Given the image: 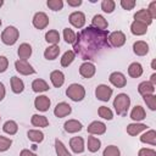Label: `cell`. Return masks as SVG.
I'll return each instance as SVG.
<instances>
[{
  "label": "cell",
  "instance_id": "obj_1",
  "mask_svg": "<svg viewBox=\"0 0 156 156\" xmlns=\"http://www.w3.org/2000/svg\"><path fill=\"white\" fill-rule=\"evenodd\" d=\"M107 37V30H100L89 26L77 34V39L73 44V51L83 60H93L104 49L108 48Z\"/></svg>",
  "mask_w": 156,
  "mask_h": 156
},
{
  "label": "cell",
  "instance_id": "obj_2",
  "mask_svg": "<svg viewBox=\"0 0 156 156\" xmlns=\"http://www.w3.org/2000/svg\"><path fill=\"white\" fill-rule=\"evenodd\" d=\"M129 106H130V98L124 93L118 94L113 100V107L118 116H126L129 110Z\"/></svg>",
  "mask_w": 156,
  "mask_h": 156
},
{
  "label": "cell",
  "instance_id": "obj_3",
  "mask_svg": "<svg viewBox=\"0 0 156 156\" xmlns=\"http://www.w3.org/2000/svg\"><path fill=\"white\" fill-rule=\"evenodd\" d=\"M18 37H20L18 29L16 27H13V26H9L1 33V41L5 45H13L17 41Z\"/></svg>",
  "mask_w": 156,
  "mask_h": 156
},
{
  "label": "cell",
  "instance_id": "obj_4",
  "mask_svg": "<svg viewBox=\"0 0 156 156\" xmlns=\"http://www.w3.org/2000/svg\"><path fill=\"white\" fill-rule=\"evenodd\" d=\"M66 95L73 101H82L85 96V89L83 85L73 83L66 89Z\"/></svg>",
  "mask_w": 156,
  "mask_h": 156
},
{
  "label": "cell",
  "instance_id": "obj_5",
  "mask_svg": "<svg viewBox=\"0 0 156 156\" xmlns=\"http://www.w3.org/2000/svg\"><path fill=\"white\" fill-rule=\"evenodd\" d=\"M107 41H108V45H111L113 48H121L126 43V34L121 30H115L108 34Z\"/></svg>",
  "mask_w": 156,
  "mask_h": 156
},
{
  "label": "cell",
  "instance_id": "obj_6",
  "mask_svg": "<svg viewBox=\"0 0 156 156\" xmlns=\"http://www.w3.org/2000/svg\"><path fill=\"white\" fill-rule=\"evenodd\" d=\"M112 93H113L112 88H110L106 84H100L95 89V96L98 100H101V101H108L110 98L112 96Z\"/></svg>",
  "mask_w": 156,
  "mask_h": 156
},
{
  "label": "cell",
  "instance_id": "obj_7",
  "mask_svg": "<svg viewBox=\"0 0 156 156\" xmlns=\"http://www.w3.org/2000/svg\"><path fill=\"white\" fill-rule=\"evenodd\" d=\"M15 68L20 74H23V76H29L35 73V69L32 67V65L24 60H17L15 62Z\"/></svg>",
  "mask_w": 156,
  "mask_h": 156
},
{
  "label": "cell",
  "instance_id": "obj_8",
  "mask_svg": "<svg viewBox=\"0 0 156 156\" xmlns=\"http://www.w3.org/2000/svg\"><path fill=\"white\" fill-rule=\"evenodd\" d=\"M69 23L74 27V28H83L85 24V15L80 11H74L69 15L68 17Z\"/></svg>",
  "mask_w": 156,
  "mask_h": 156
},
{
  "label": "cell",
  "instance_id": "obj_9",
  "mask_svg": "<svg viewBox=\"0 0 156 156\" xmlns=\"http://www.w3.org/2000/svg\"><path fill=\"white\" fill-rule=\"evenodd\" d=\"M49 24V17L45 12H37L33 17V26L37 29H44Z\"/></svg>",
  "mask_w": 156,
  "mask_h": 156
},
{
  "label": "cell",
  "instance_id": "obj_10",
  "mask_svg": "<svg viewBox=\"0 0 156 156\" xmlns=\"http://www.w3.org/2000/svg\"><path fill=\"white\" fill-rule=\"evenodd\" d=\"M95 72H96L95 65L91 63V62H89V61L83 62V63L80 65V67H79V74H80L83 78H87V79L91 78V77L95 74Z\"/></svg>",
  "mask_w": 156,
  "mask_h": 156
},
{
  "label": "cell",
  "instance_id": "obj_11",
  "mask_svg": "<svg viewBox=\"0 0 156 156\" xmlns=\"http://www.w3.org/2000/svg\"><path fill=\"white\" fill-rule=\"evenodd\" d=\"M108 80L116 88H124L127 84V79H126L124 74L121 72H112L108 77Z\"/></svg>",
  "mask_w": 156,
  "mask_h": 156
},
{
  "label": "cell",
  "instance_id": "obj_12",
  "mask_svg": "<svg viewBox=\"0 0 156 156\" xmlns=\"http://www.w3.org/2000/svg\"><path fill=\"white\" fill-rule=\"evenodd\" d=\"M106 132V124L100 121H94L88 126V133L91 135H101Z\"/></svg>",
  "mask_w": 156,
  "mask_h": 156
},
{
  "label": "cell",
  "instance_id": "obj_13",
  "mask_svg": "<svg viewBox=\"0 0 156 156\" xmlns=\"http://www.w3.org/2000/svg\"><path fill=\"white\" fill-rule=\"evenodd\" d=\"M50 105H51V101H50V99H49L46 95H39V96H37L35 100H34V106H35V108L39 110V111H41V112L48 111L49 107H50Z\"/></svg>",
  "mask_w": 156,
  "mask_h": 156
},
{
  "label": "cell",
  "instance_id": "obj_14",
  "mask_svg": "<svg viewBox=\"0 0 156 156\" xmlns=\"http://www.w3.org/2000/svg\"><path fill=\"white\" fill-rule=\"evenodd\" d=\"M71 112H72L71 105H68L67 102H63V101L60 102V104H57L56 107H55V110H54V115H55L56 117H58V118L66 117V116H68Z\"/></svg>",
  "mask_w": 156,
  "mask_h": 156
},
{
  "label": "cell",
  "instance_id": "obj_15",
  "mask_svg": "<svg viewBox=\"0 0 156 156\" xmlns=\"http://www.w3.org/2000/svg\"><path fill=\"white\" fill-rule=\"evenodd\" d=\"M134 21H139V22H141V23L149 26V24L152 23V17L150 16L147 9H141V10H139V11L134 15Z\"/></svg>",
  "mask_w": 156,
  "mask_h": 156
},
{
  "label": "cell",
  "instance_id": "obj_16",
  "mask_svg": "<svg viewBox=\"0 0 156 156\" xmlns=\"http://www.w3.org/2000/svg\"><path fill=\"white\" fill-rule=\"evenodd\" d=\"M91 27L100 30H106L108 27V22L102 15H95L91 20Z\"/></svg>",
  "mask_w": 156,
  "mask_h": 156
},
{
  "label": "cell",
  "instance_id": "obj_17",
  "mask_svg": "<svg viewBox=\"0 0 156 156\" xmlns=\"http://www.w3.org/2000/svg\"><path fill=\"white\" fill-rule=\"evenodd\" d=\"M69 146L73 152L76 154H82L84 151V140L82 136H73L69 140Z\"/></svg>",
  "mask_w": 156,
  "mask_h": 156
},
{
  "label": "cell",
  "instance_id": "obj_18",
  "mask_svg": "<svg viewBox=\"0 0 156 156\" xmlns=\"http://www.w3.org/2000/svg\"><path fill=\"white\" fill-rule=\"evenodd\" d=\"M133 51L138 56H145L149 52V44L143 40H138L133 44Z\"/></svg>",
  "mask_w": 156,
  "mask_h": 156
},
{
  "label": "cell",
  "instance_id": "obj_19",
  "mask_svg": "<svg viewBox=\"0 0 156 156\" xmlns=\"http://www.w3.org/2000/svg\"><path fill=\"white\" fill-rule=\"evenodd\" d=\"M50 80H51V83L55 88H60L65 83V74L61 71L55 69L50 73Z\"/></svg>",
  "mask_w": 156,
  "mask_h": 156
},
{
  "label": "cell",
  "instance_id": "obj_20",
  "mask_svg": "<svg viewBox=\"0 0 156 156\" xmlns=\"http://www.w3.org/2000/svg\"><path fill=\"white\" fill-rule=\"evenodd\" d=\"M17 55H18L20 60L27 61V58H29L32 55V46L27 43H22L17 49Z\"/></svg>",
  "mask_w": 156,
  "mask_h": 156
},
{
  "label": "cell",
  "instance_id": "obj_21",
  "mask_svg": "<svg viewBox=\"0 0 156 156\" xmlns=\"http://www.w3.org/2000/svg\"><path fill=\"white\" fill-rule=\"evenodd\" d=\"M63 128H65V130H66L67 133H77V132H79V130H82L83 126H82V123H80L79 121H77V119H68L67 122H65Z\"/></svg>",
  "mask_w": 156,
  "mask_h": 156
},
{
  "label": "cell",
  "instance_id": "obj_22",
  "mask_svg": "<svg viewBox=\"0 0 156 156\" xmlns=\"http://www.w3.org/2000/svg\"><path fill=\"white\" fill-rule=\"evenodd\" d=\"M130 32L134 35H144L147 32V26L139 21H133V23L130 24Z\"/></svg>",
  "mask_w": 156,
  "mask_h": 156
},
{
  "label": "cell",
  "instance_id": "obj_23",
  "mask_svg": "<svg viewBox=\"0 0 156 156\" xmlns=\"http://www.w3.org/2000/svg\"><path fill=\"white\" fill-rule=\"evenodd\" d=\"M145 116H146L145 110H144V107H141L140 105L134 106L133 110H132V112H130V118H132L134 122H136V123H138L139 121H143V119L145 118Z\"/></svg>",
  "mask_w": 156,
  "mask_h": 156
},
{
  "label": "cell",
  "instance_id": "obj_24",
  "mask_svg": "<svg viewBox=\"0 0 156 156\" xmlns=\"http://www.w3.org/2000/svg\"><path fill=\"white\" fill-rule=\"evenodd\" d=\"M146 128H147L146 124H144V123H136V122H135V123H130V124L127 126V133H128L129 135L134 136V135L141 133L143 130H145Z\"/></svg>",
  "mask_w": 156,
  "mask_h": 156
},
{
  "label": "cell",
  "instance_id": "obj_25",
  "mask_svg": "<svg viewBox=\"0 0 156 156\" xmlns=\"http://www.w3.org/2000/svg\"><path fill=\"white\" fill-rule=\"evenodd\" d=\"M138 91L140 95L145 96V95H151L155 93V85H152L150 82H141L138 85Z\"/></svg>",
  "mask_w": 156,
  "mask_h": 156
},
{
  "label": "cell",
  "instance_id": "obj_26",
  "mask_svg": "<svg viewBox=\"0 0 156 156\" xmlns=\"http://www.w3.org/2000/svg\"><path fill=\"white\" fill-rule=\"evenodd\" d=\"M30 123L34 127H39V128H45L49 126V119L45 116L41 115H33L30 118Z\"/></svg>",
  "mask_w": 156,
  "mask_h": 156
},
{
  "label": "cell",
  "instance_id": "obj_27",
  "mask_svg": "<svg viewBox=\"0 0 156 156\" xmlns=\"http://www.w3.org/2000/svg\"><path fill=\"white\" fill-rule=\"evenodd\" d=\"M58 54H60V48H58V45H50V46H48V48L45 49V51H44V57H45L46 60L52 61V60L57 58Z\"/></svg>",
  "mask_w": 156,
  "mask_h": 156
},
{
  "label": "cell",
  "instance_id": "obj_28",
  "mask_svg": "<svg viewBox=\"0 0 156 156\" xmlns=\"http://www.w3.org/2000/svg\"><path fill=\"white\" fill-rule=\"evenodd\" d=\"M32 89L34 93H43V91H46L49 90V84L44 80V79H34L33 83H32Z\"/></svg>",
  "mask_w": 156,
  "mask_h": 156
},
{
  "label": "cell",
  "instance_id": "obj_29",
  "mask_svg": "<svg viewBox=\"0 0 156 156\" xmlns=\"http://www.w3.org/2000/svg\"><path fill=\"white\" fill-rule=\"evenodd\" d=\"M128 74L132 78H139L143 74V66L139 62H133L128 67Z\"/></svg>",
  "mask_w": 156,
  "mask_h": 156
},
{
  "label": "cell",
  "instance_id": "obj_30",
  "mask_svg": "<svg viewBox=\"0 0 156 156\" xmlns=\"http://www.w3.org/2000/svg\"><path fill=\"white\" fill-rule=\"evenodd\" d=\"M11 89H12V91L15 94L22 93L24 90V83H23V80L21 78L16 77V76L11 77Z\"/></svg>",
  "mask_w": 156,
  "mask_h": 156
},
{
  "label": "cell",
  "instance_id": "obj_31",
  "mask_svg": "<svg viewBox=\"0 0 156 156\" xmlns=\"http://www.w3.org/2000/svg\"><path fill=\"white\" fill-rule=\"evenodd\" d=\"M140 141L141 143H145V144H150V145H156V132L154 129H150L147 130L146 133H144L141 136H140Z\"/></svg>",
  "mask_w": 156,
  "mask_h": 156
},
{
  "label": "cell",
  "instance_id": "obj_32",
  "mask_svg": "<svg viewBox=\"0 0 156 156\" xmlns=\"http://www.w3.org/2000/svg\"><path fill=\"white\" fill-rule=\"evenodd\" d=\"M2 130L6 133V134H9V135H15L16 133H17V130H18V126H17V123L15 122V121H6L5 123H4V126H2Z\"/></svg>",
  "mask_w": 156,
  "mask_h": 156
},
{
  "label": "cell",
  "instance_id": "obj_33",
  "mask_svg": "<svg viewBox=\"0 0 156 156\" xmlns=\"http://www.w3.org/2000/svg\"><path fill=\"white\" fill-rule=\"evenodd\" d=\"M27 136L33 143H41L44 140V133L40 132V130H38V129H30V130H28Z\"/></svg>",
  "mask_w": 156,
  "mask_h": 156
},
{
  "label": "cell",
  "instance_id": "obj_34",
  "mask_svg": "<svg viewBox=\"0 0 156 156\" xmlns=\"http://www.w3.org/2000/svg\"><path fill=\"white\" fill-rule=\"evenodd\" d=\"M45 40H46L49 44H51V45H57L58 41H60V33H58L57 30H55V29H51V30L46 32V34H45Z\"/></svg>",
  "mask_w": 156,
  "mask_h": 156
},
{
  "label": "cell",
  "instance_id": "obj_35",
  "mask_svg": "<svg viewBox=\"0 0 156 156\" xmlns=\"http://www.w3.org/2000/svg\"><path fill=\"white\" fill-rule=\"evenodd\" d=\"M74 58H76V54H74L73 50L66 51V52L62 55V57H61V66H62V67H68V66L73 62Z\"/></svg>",
  "mask_w": 156,
  "mask_h": 156
},
{
  "label": "cell",
  "instance_id": "obj_36",
  "mask_svg": "<svg viewBox=\"0 0 156 156\" xmlns=\"http://www.w3.org/2000/svg\"><path fill=\"white\" fill-rule=\"evenodd\" d=\"M55 150H56V155L57 156H72L68 152V150L66 149L65 144L58 139H55Z\"/></svg>",
  "mask_w": 156,
  "mask_h": 156
},
{
  "label": "cell",
  "instance_id": "obj_37",
  "mask_svg": "<svg viewBox=\"0 0 156 156\" xmlns=\"http://www.w3.org/2000/svg\"><path fill=\"white\" fill-rule=\"evenodd\" d=\"M101 146V141L95 138V136H89L88 138V150L90 152H96Z\"/></svg>",
  "mask_w": 156,
  "mask_h": 156
},
{
  "label": "cell",
  "instance_id": "obj_38",
  "mask_svg": "<svg viewBox=\"0 0 156 156\" xmlns=\"http://www.w3.org/2000/svg\"><path fill=\"white\" fill-rule=\"evenodd\" d=\"M63 39L67 44H74V41L77 39V34L71 28H65L63 29Z\"/></svg>",
  "mask_w": 156,
  "mask_h": 156
},
{
  "label": "cell",
  "instance_id": "obj_39",
  "mask_svg": "<svg viewBox=\"0 0 156 156\" xmlns=\"http://www.w3.org/2000/svg\"><path fill=\"white\" fill-rule=\"evenodd\" d=\"M98 113H99V116L101 118L107 119V121H111L113 118V112L107 106H100L99 110H98Z\"/></svg>",
  "mask_w": 156,
  "mask_h": 156
},
{
  "label": "cell",
  "instance_id": "obj_40",
  "mask_svg": "<svg viewBox=\"0 0 156 156\" xmlns=\"http://www.w3.org/2000/svg\"><path fill=\"white\" fill-rule=\"evenodd\" d=\"M102 156H121V151L116 145H108L105 147Z\"/></svg>",
  "mask_w": 156,
  "mask_h": 156
},
{
  "label": "cell",
  "instance_id": "obj_41",
  "mask_svg": "<svg viewBox=\"0 0 156 156\" xmlns=\"http://www.w3.org/2000/svg\"><path fill=\"white\" fill-rule=\"evenodd\" d=\"M115 6H116V2L113 0H102L101 2V10L106 13H111L115 10Z\"/></svg>",
  "mask_w": 156,
  "mask_h": 156
},
{
  "label": "cell",
  "instance_id": "obj_42",
  "mask_svg": "<svg viewBox=\"0 0 156 156\" xmlns=\"http://www.w3.org/2000/svg\"><path fill=\"white\" fill-rule=\"evenodd\" d=\"M46 5L52 11H60L63 7V1L62 0H48Z\"/></svg>",
  "mask_w": 156,
  "mask_h": 156
},
{
  "label": "cell",
  "instance_id": "obj_43",
  "mask_svg": "<svg viewBox=\"0 0 156 156\" xmlns=\"http://www.w3.org/2000/svg\"><path fill=\"white\" fill-rule=\"evenodd\" d=\"M143 98H144V101L147 105V107L151 111H155L156 110V96L154 94H151V95H145Z\"/></svg>",
  "mask_w": 156,
  "mask_h": 156
},
{
  "label": "cell",
  "instance_id": "obj_44",
  "mask_svg": "<svg viewBox=\"0 0 156 156\" xmlns=\"http://www.w3.org/2000/svg\"><path fill=\"white\" fill-rule=\"evenodd\" d=\"M11 145H12V140L10 138L0 135V152H4L6 150H9Z\"/></svg>",
  "mask_w": 156,
  "mask_h": 156
},
{
  "label": "cell",
  "instance_id": "obj_45",
  "mask_svg": "<svg viewBox=\"0 0 156 156\" xmlns=\"http://www.w3.org/2000/svg\"><path fill=\"white\" fill-rule=\"evenodd\" d=\"M138 156H156V151L154 149H147V147H143L139 150Z\"/></svg>",
  "mask_w": 156,
  "mask_h": 156
},
{
  "label": "cell",
  "instance_id": "obj_46",
  "mask_svg": "<svg viewBox=\"0 0 156 156\" xmlns=\"http://www.w3.org/2000/svg\"><path fill=\"white\" fill-rule=\"evenodd\" d=\"M135 1L134 0H121V6L124 9V10H127V11H129V10H132L134 6H135Z\"/></svg>",
  "mask_w": 156,
  "mask_h": 156
},
{
  "label": "cell",
  "instance_id": "obj_47",
  "mask_svg": "<svg viewBox=\"0 0 156 156\" xmlns=\"http://www.w3.org/2000/svg\"><path fill=\"white\" fill-rule=\"evenodd\" d=\"M9 67V60L6 56H0V73H4Z\"/></svg>",
  "mask_w": 156,
  "mask_h": 156
},
{
  "label": "cell",
  "instance_id": "obj_48",
  "mask_svg": "<svg viewBox=\"0 0 156 156\" xmlns=\"http://www.w3.org/2000/svg\"><path fill=\"white\" fill-rule=\"evenodd\" d=\"M150 16L152 17V20L156 17V1H151L150 5H149V9H147Z\"/></svg>",
  "mask_w": 156,
  "mask_h": 156
},
{
  "label": "cell",
  "instance_id": "obj_49",
  "mask_svg": "<svg viewBox=\"0 0 156 156\" xmlns=\"http://www.w3.org/2000/svg\"><path fill=\"white\" fill-rule=\"evenodd\" d=\"M20 156H37V155L34 152H32L30 150H28V149H23V150H21Z\"/></svg>",
  "mask_w": 156,
  "mask_h": 156
},
{
  "label": "cell",
  "instance_id": "obj_50",
  "mask_svg": "<svg viewBox=\"0 0 156 156\" xmlns=\"http://www.w3.org/2000/svg\"><path fill=\"white\" fill-rule=\"evenodd\" d=\"M67 4H68V6L77 7L79 5H82V0H67Z\"/></svg>",
  "mask_w": 156,
  "mask_h": 156
},
{
  "label": "cell",
  "instance_id": "obj_51",
  "mask_svg": "<svg viewBox=\"0 0 156 156\" xmlns=\"http://www.w3.org/2000/svg\"><path fill=\"white\" fill-rule=\"evenodd\" d=\"M5 94H6V90H5V87H4V84L0 82V101L5 98Z\"/></svg>",
  "mask_w": 156,
  "mask_h": 156
},
{
  "label": "cell",
  "instance_id": "obj_52",
  "mask_svg": "<svg viewBox=\"0 0 156 156\" xmlns=\"http://www.w3.org/2000/svg\"><path fill=\"white\" fill-rule=\"evenodd\" d=\"M150 83H151L152 85H155V84H156V73L151 74V77H150Z\"/></svg>",
  "mask_w": 156,
  "mask_h": 156
},
{
  "label": "cell",
  "instance_id": "obj_53",
  "mask_svg": "<svg viewBox=\"0 0 156 156\" xmlns=\"http://www.w3.org/2000/svg\"><path fill=\"white\" fill-rule=\"evenodd\" d=\"M151 68H152V69H156V60H155V58H154L152 62H151Z\"/></svg>",
  "mask_w": 156,
  "mask_h": 156
},
{
  "label": "cell",
  "instance_id": "obj_54",
  "mask_svg": "<svg viewBox=\"0 0 156 156\" xmlns=\"http://www.w3.org/2000/svg\"><path fill=\"white\" fill-rule=\"evenodd\" d=\"M2 5H4V1H2V0H0V7H1Z\"/></svg>",
  "mask_w": 156,
  "mask_h": 156
},
{
  "label": "cell",
  "instance_id": "obj_55",
  "mask_svg": "<svg viewBox=\"0 0 156 156\" xmlns=\"http://www.w3.org/2000/svg\"><path fill=\"white\" fill-rule=\"evenodd\" d=\"M0 26H1V18H0Z\"/></svg>",
  "mask_w": 156,
  "mask_h": 156
},
{
  "label": "cell",
  "instance_id": "obj_56",
  "mask_svg": "<svg viewBox=\"0 0 156 156\" xmlns=\"http://www.w3.org/2000/svg\"><path fill=\"white\" fill-rule=\"evenodd\" d=\"M0 119H1V117H0Z\"/></svg>",
  "mask_w": 156,
  "mask_h": 156
}]
</instances>
